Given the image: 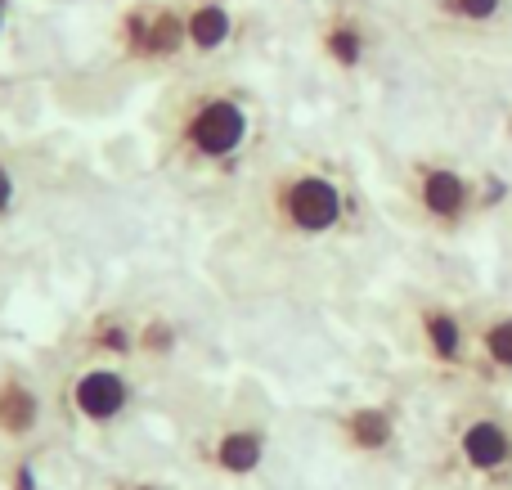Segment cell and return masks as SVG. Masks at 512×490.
Masks as SVG:
<instances>
[{
    "mask_svg": "<svg viewBox=\"0 0 512 490\" xmlns=\"http://www.w3.org/2000/svg\"><path fill=\"white\" fill-rule=\"evenodd\" d=\"M135 342H140L144 351H171V347H176V329H171L167 320H153V324H144Z\"/></svg>",
    "mask_w": 512,
    "mask_h": 490,
    "instance_id": "cell-15",
    "label": "cell"
},
{
    "mask_svg": "<svg viewBox=\"0 0 512 490\" xmlns=\"http://www.w3.org/2000/svg\"><path fill=\"white\" fill-rule=\"evenodd\" d=\"M14 207V176H9V167L0 162V216Z\"/></svg>",
    "mask_w": 512,
    "mask_h": 490,
    "instance_id": "cell-16",
    "label": "cell"
},
{
    "mask_svg": "<svg viewBox=\"0 0 512 490\" xmlns=\"http://www.w3.org/2000/svg\"><path fill=\"white\" fill-rule=\"evenodd\" d=\"M319 50H324V59L333 63V68L355 72V68H364V59H369V32H364L360 18L333 14L324 23V32H319Z\"/></svg>",
    "mask_w": 512,
    "mask_h": 490,
    "instance_id": "cell-12",
    "label": "cell"
},
{
    "mask_svg": "<svg viewBox=\"0 0 512 490\" xmlns=\"http://www.w3.org/2000/svg\"><path fill=\"white\" fill-rule=\"evenodd\" d=\"M445 18L454 23H468V27H486V23H499L508 9V0H436Z\"/></svg>",
    "mask_w": 512,
    "mask_h": 490,
    "instance_id": "cell-14",
    "label": "cell"
},
{
    "mask_svg": "<svg viewBox=\"0 0 512 490\" xmlns=\"http://www.w3.org/2000/svg\"><path fill=\"white\" fill-rule=\"evenodd\" d=\"M234 36V14L225 0H194L185 5V41L194 54H216L221 45H230Z\"/></svg>",
    "mask_w": 512,
    "mask_h": 490,
    "instance_id": "cell-11",
    "label": "cell"
},
{
    "mask_svg": "<svg viewBox=\"0 0 512 490\" xmlns=\"http://www.w3.org/2000/svg\"><path fill=\"white\" fill-rule=\"evenodd\" d=\"M5 14H9V5H5V0H0V32H5Z\"/></svg>",
    "mask_w": 512,
    "mask_h": 490,
    "instance_id": "cell-18",
    "label": "cell"
},
{
    "mask_svg": "<svg viewBox=\"0 0 512 490\" xmlns=\"http://www.w3.org/2000/svg\"><path fill=\"white\" fill-rule=\"evenodd\" d=\"M126 490H162V486H153V482H135V486H126Z\"/></svg>",
    "mask_w": 512,
    "mask_h": 490,
    "instance_id": "cell-17",
    "label": "cell"
},
{
    "mask_svg": "<svg viewBox=\"0 0 512 490\" xmlns=\"http://www.w3.org/2000/svg\"><path fill=\"white\" fill-rule=\"evenodd\" d=\"M117 41L131 59H176L189 50L185 9L171 5H131L117 23Z\"/></svg>",
    "mask_w": 512,
    "mask_h": 490,
    "instance_id": "cell-5",
    "label": "cell"
},
{
    "mask_svg": "<svg viewBox=\"0 0 512 490\" xmlns=\"http://www.w3.org/2000/svg\"><path fill=\"white\" fill-rule=\"evenodd\" d=\"M270 212L288 234L324 239L346 221V194L328 171H283L270 189Z\"/></svg>",
    "mask_w": 512,
    "mask_h": 490,
    "instance_id": "cell-2",
    "label": "cell"
},
{
    "mask_svg": "<svg viewBox=\"0 0 512 490\" xmlns=\"http://www.w3.org/2000/svg\"><path fill=\"white\" fill-rule=\"evenodd\" d=\"M265 446H270L265 428H256V423H239V428L216 432L207 459H212V468L216 473H225V477H252L256 468L265 464Z\"/></svg>",
    "mask_w": 512,
    "mask_h": 490,
    "instance_id": "cell-9",
    "label": "cell"
},
{
    "mask_svg": "<svg viewBox=\"0 0 512 490\" xmlns=\"http://www.w3.org/2000/svg\"><path fill=\"white\" fill-rule=\"evenodd\" d=\"M409 198H414V207L423 212L427 225L459 230L472 216V207H477V185L459 167H450V162H414Z\"/></svg>",
    "mask_w": 512,
    "mask_h": 490,
    "instance_id": "cell-3",
    "label": "cell"
},
{
    "mask_svg": "<svg viewBox=\"0 0 512 490\" xmlns=\"http://www.w3.org/2000/svg\"><path fill=\"white\" fill-rule=\"evenodd\" d=\"M454 459L477 482H512V423L499 414H472L454 432Z\"/></svg>",
    "mask_w": 512,
    "mask_h": 490,
    "instance_id": "cell-4",
    "label": "cell"
},
{
    "mask_svg": "<svg viewBox=\"0 0 512 490\" xmlns=\"http://www.w3.org/2000/svg\"><path fill=\"white\" fill-rule=\"evenodd\" d=\"M131 401H135L131 378L113 365H90V369H81V374H72V383H68L72 419L90 423V428L117 423L126 410H131Z\"/></svg>",
    "mask_w": 512,
    "mask_h": 490,
    "instance_id": "cell-6",
    "label": "cell"
},
{
    "mask_svg": "<svg viewBox=\"0 0 512 490\" xmlns=\"http://www.w3.org/2000/svg\"><path fill=\"white\" fill-rule=\"evenodd\" d=\"M418 338H423V351L432 365L441 369H463L468 365V351H472V333L463 324L459 311L450 306H423L418 311Z\"/></svg>",
    "mask_w": 512,
    "mask_h": 490,
    "instance_id": "cell-7",
    "label": "cell"
},
{
    "mask_svg": "<svg viewBox=\"0 0 512 490\" xmlns=\"http://www.w3.org/2000/svg\"><path fill=\"white\" fill-rule=\"evenodd\" d=\"M41 428V392L23 374H0V441H32Z\"/></svg>",
    "mask_w": 512,
    "mask_h": 490,
    "instance_id": "cell-10",
    "label": "cell"
},
{
    "mask_svg": "<svg viewBox=\"0 0 512 490\" xmlns=\"http://www.w3.org/2000/svg\"><path fill=\"white\" fill-rule=\"evenodd\" d=\"M472 347H477L481 365H486L490 374L512 378V311L490 315V320L472 333Z\"/></svg>",
    "mask_w": 512,
    "mask_h": 490,
    "instance_id": "cell-13",
    "label": "cell"
},
{
    "mask_svg": "<svg viewBox=\"0 0 512 490\" xmlns=\"http://www.w3.org/2000/svg\"><path fill=\"white\" fill-rule=\"evenodd\" d=\"M337 437H342V446L351 450V455L373 459V455H387V450L396 446L400 428H396V414H391L387 405L360 401L337 419Z\"/></svg>",
    "mask_w": 512,
    "mask_h": 490,
    "instance_id": "cell-8",
    "label": "cell"
},
{
    "mask_svg": "<svg viewBox=\"0 0 512 490\" xmlns=\"http://www.w3.org/2000/svg\"><path fill=\"white\" fill-rule=\"evenodd\" d=\"M252 135V117L234 90H203L176 117V149L198 167H221L239 158Z\"/></svg>",
    "mask_w": 512,
    "mask_h": 490,
    "instance_id": "cell-1",
    "label": "cell"
}]
</instances>
